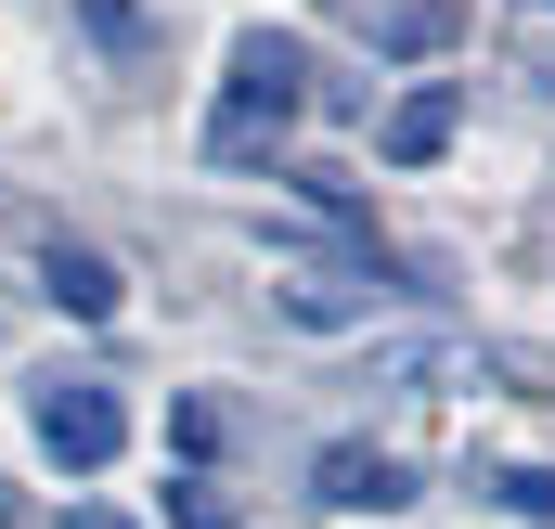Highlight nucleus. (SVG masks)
I'll return each instance as SVG.
<instances>
[{
	"label": "nucleus",
	"mask_w": 555,
	"mask_h": 529,
	"mask_svg": "<svg viewBox=\"0 0 555 529\" xmlns=\"http://www.w3.org/2000/svg\"><path fill=\"white\" fill-rule=\"evenodd\" d=\"M297 104H310V52H297L284 26H246V39H233V78H220V104H207V155H220V168L272 155Z\"/></svg>",
	"instance_id": "obj_1"
},
{
	"label": "nucleus",
	"mask_w": 555,
	"mask_h": 529,
	"mask_svg": "<svg viewBox=\"0 0 555 529\" xmlns=\"http://www.w3.org/2000/svg\"><path fill=\"white\" fill-rule=\"evenodd\" d=\"M26 439H39L65 478H91V465H117V452H130V400L91 388V375H52V388L26 400Z\"/></svg>",
	"instance_id": "obj_2"
},
{
	"label": "nucleus",
	"mask_w": 555,
	"mask_h": 529,
	"mask_svg": "<svg viewBox=\"0 0 555 529\" xmlns=\"http://www.w3.org/2000/svg\"><path fill=\"white\" fill-rule=\"evenodd\" d=\"M310 504H336V517H401V504H414V478H401L388 452H362V439H336V452L310 465Z\"/></svg>",
	"instance_id": "obj_3"
},
{
	"label": "nucleus",
	"mask_w": 555,
	"mask_h": 529,
	"mask_svg": "<svg viewBox=\"0 0 555 529\" xmlns=\"http://www.w3.org/2000/svg\"><path fill=\"white\" fill-rule=\"evenodd\" d=\"M39 284H52V310H78V323H117V297H130L104 246H52V259H39Z\"/></svg>",
	"instance_id": "obj_4"
},
{
	"label": "nucleus",
	"mask_w": 555,
	"mask_h": 529,
	"mask_svg": "<svg viewBox=\"0 0 555 529\" xmlns=\"http://www.w3.org/2000/svg\"><path fill=\"white\" fill-rule=\"evenodd\" d=\"M452 117H465V104H452L439 78H426V91H401V104H388V155H401V168H426V155L452 142Z\"/></svg>",
	"instance_id": "obj_5"
},
{
	"label": "nucleus",
	"mask_w": 555,
	"mask_h": 529,
	"mask_svg": "<svg viewBox=\"0 0 555 529\" xmlns=\"http://www.w3.org/2000/svg\"><path fill=\"white\" fill-rule=\"evenodd\" d=\"M284 310L297 323H349L362 310V271H284Z\"/></svg>",
	"instance_id": "obj_6"
},
{
	"label": "nucleus",
	"mask_w": 555,
	"mask_h": 529,
	"mask_svg": "<svg viewBox=\"0 0 555 529\" xmlns=\"http://www.w3.org/2000/svg\"><path fill=\"white\" fill-rule=\"evenodd\" d=\"M439 39H452V0H401L388 13V52H439Z\"/></svg>",
	"instance_id": "obj_7"
},
{
	"label": "nucleus",
	"mask_w": 555,
	"mask_h": 529,
	"mask_svg": "<svg viewBox=\"0 0 555 529\" xmlns=\"http://www.w3.org/2000/svg\"><path fill=\"white\" fill-rule=\"evenodd\" d=\"M168 529H233V504H220L207 478H181V491H168Z\"/></svg>",
	"instance_id": "obj_8"
},
{
	"label": "nucleus",
	"mask_w": 555,
	"mask_h": 529,
	"mask_svg": "<svg viewBox=\"0 0 555 529\" xmlns=\"http://www.w3.org/2000/svg\"><path fill=\"white\" fill-rule=\"evenodd\" d=\"M65 529H130V517H117V504H78V517H65Z\"/></svg>",
	"instance_id": "obj_9"
},
{
	"label": "nucleus",
	"mask_w": 555,
	"mask_h": 529,
	"mask_svg": "<svg viewBox=\"0 0 555 529\" xmlns=\"http://www.w3.org/2000/svg\"><path fill=\"white\" fill-rule=\"evenodd\" d=\"M530 13H555V0H530Z\"/></svg>",
	"instance_id": "obj_10"
}]
</instances>
